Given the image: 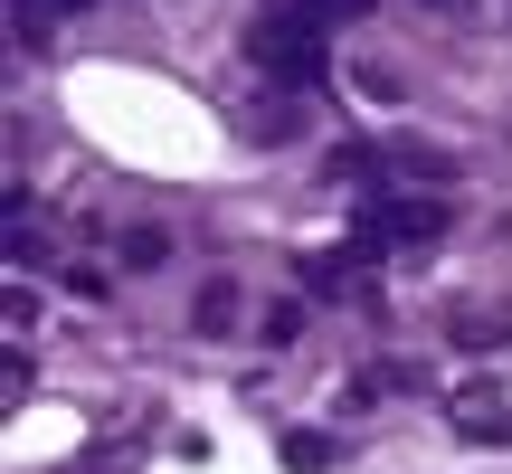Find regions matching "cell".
Returning a JSON list of instances; mask_svg holds the SVG:
<instances>
[{
  "label": "cell",
  "mask_w": 512,
  "mask_h": 474,
  "mask_svg": "<svg viewBox=\"0 0 512 474\" xmlns=\"http://www.w3.org/2000/svg\"><path fill=\"white\" fill-rule=\"evenodd\" d=\"M162 266H171V237L162 228H133L124 237V275H162Z\"/></svg>",
  "instance_id": "obj_1"
},
{
  "label": "cell",
  "mask_w": 512,
  "mask_h": 474,
  "mask_svg": "<svg viewBox=\"0 0 512 474\" xmlns=\"http://www.w3.org/2000/svg\"><path fill=\"white\" fill-rule=\"evenodd\" d=\"M332 456H342V446H332V437H313V427H304V437H285V465H294V474H323Z\"/></svg>",
  "instance_id": "obj_2"
},
{
  "label": "cell",
  "mask_w": 512,
  "mask_h": 474,
  "mask_svg": "<svg viewBox=\"0 0 512 474\" xmlns=\"http://www.w3.org/2000/svg\"><path fill=\"white\" fill-rule=\"evenodd\" d=\"M294 332H304V313H294V304H275V313H266V323H256V342H275V351H285V342H294Z\"/></svg>",
  "instance_id": "obj_3"
},
{
  "label": "cell",
  "mask_w": 512,
  "mask_h": 474,
  "mask_svg": "<svg viewBox=\"0 0 512 474\" xmlns=\"http://www.w3.org/2000/svg\"><path fill=\"white\" fill-rule=\"evenodd\" d=\"M437 10H465V0H437Z\"/></svg>",
  "instance_id": "obj_4"
}]
</instances>
